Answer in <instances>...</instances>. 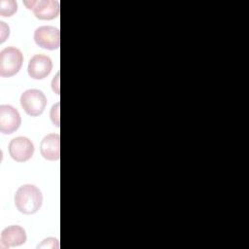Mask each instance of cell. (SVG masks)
Listing matches in <instances>:
<instances>
[{
    "label": "cell",
    "instance_id": "6da1fadb",
    "mask_svg": "<svg viewBox=\"0 0 249 249\" xmlns=\"http://www.w3.org/2000/svg\"><path fill=\"white\" fill-rule=\"evenodd\" d=\"M43 202V195L35 185L25 184L20 186L15 194L17 209L26 215L36 213Z\"/></svg>",
    "mask_w": 249,
    "mask_h": 249
},
{
    "label": "cell",
    "instance_id": "7a4b0ae2",
    "mask_svg": "<svg viewBox=\"0 0 249 249\" xmlns=\"http://www.w3.org/2000/svg\"><path fill=\"white\" fill-rule=\"evenodd\" d=\"M23 55L16 47H8L0 52V75L12 77L21 68Z\"/></svg>",
    "mask_w": 249,
    "mask_h": 249
},
{
    "label": "cell",
    "instance_id": "3957f363",
    "mask_svg": "<svg viewBox=\"0 0 249 249\" xmlns=\"http://www.w3.org/2000/svg\"><path fill=\"white\" fill-rule=\"evenodd\" d=\"M20 105L27 115L37 117L44 112L47 105V97L42 90L30 89L21 94Z\"/></svg>",
    "mask_w": 249,
    "mask_h": 249
},
{
    "label": "cell",
    "instance_id": "277c9868",
    "mask_svg": "<svg viewBox=\"0 0 249 249\" xmlns=\"http://www.w3.org/2000/svg\"><path fill=\"white\" fill-rule=\"evenodd\" d=\"M23 4L33 11L37 18L42 20H51L59 15V2L56 0L24 1Z\"/></svg>",
    "mask_w": 249,
    "mask_h": 249
},
{
    "label": "cell",
    "instance_id": "5b68a950",
    "mask_svg": "<svg viewBox=\"0 0 249 249\" xmlns=\"http://www.w3.org/2000/svg\"><path fill=\"white\" fill-rule=\"evenodd\" d=\"M34 41L43 49L56 50L60 45L59 29L51 25L40 26L34 32Z\"/></svg>",
    "mask_w": 249,
    "mask_h": 249
},
{
    "label": "cell",
    "instance_id": "8992f818",
    "mask_svg": "<svg viewBox=\"0 0 249 249\" xmlns=\"http://www.w3.org/2000/svg\"><path fill=\"white\" fill-rule=\"evenodd\" d=\"M34 153V145L32 141L24 136L13 138L9 143V154L13 160L23 162L31 159Z\"/></svg>",
    "mask_w": 249,
    "mask_h": 249
},
{
    "label": "cell",
    "instance_id": "52a82bcc",
    "mask_svg": "<svg viewBox=\"0 0 249 249\" xmlns=\"http://www.w3.org/2000/svg\"><path fill=\"white\" fill-rule=\"evenodd\" d=\"M21 124L18 111L11 105L0 106V131L3 134L15 132Z\"/></svg>",
    "mask_w": 249,
    "mask_h": 249
},
{
    "label": "cell",
    "instance_id": "ba28073f",
    "mask_svg": "<svg viewBox=\"0 0 249 249\" xmlns=\"http://www.w3.org/2000/svg\"><path fill=\"white\" fill-rule=\"evenodd\" d=\"M53 69L52 59L45 54H35L31 57L28 63V75L35 80L46 78Z\"/></svg>",
    "mask_w": 249,
    "mask_h": 249
},
{
    "label": "cell",
    "instance_id": "9c48e42d",
    "mask_svg": "<svg viewBox=\"0 0 249 249\" xmlns=\"http://www.w3.org/2000/svg\"><path fill=\"white\" fill-rule=\"evenodd\" d=\"M40 153L48 160H57L60 158V136L58 133L46 135L40 144Z\"/></svg>",
    "mask_w": 249,
    "mask_h": 249
},
{
    "label": "cell",
    "instance_id": "30bf717a",
    "mask_svg": "<svg viewBox=\"0 0 249 249\" xmlns=\"http://www.w3.org/2000/svg\"><path fill=\"white\" fill-rule=\"evenodd\" d=\"M26 238L25 230L18 225L9 226L1 232V243L7 248L23 244L26 241Z\"/></svg>",
    "mask_w": 249,
    "mask_h": 249
},
{
    "label": "cell",
    "instance_id": "8fae6325",
    "mask_svg": "<svg viewBox=\"0 0 249 249\" xmlns=\"http://www.w3.org/2000/svg\"><path fill=\"white\" fill-rule=\"evenodd\" d=\"M18 10V4L15 0H1L0 1V15L3 18L13 16Z\"/></svg>",
    "mask_w": 249,
    "mask_h": 249
},
{
    "label": "cell",
    "instance_id": "7c38bea8",
    "mask_svg": "<svg viewBox=\"0 0 249 249\" xmlns=\"http://www.w3.org/2000/svg\"><path fill=\"white\" fill-rule=\"evenodd\" d=\"M58 247H59L58 240L54 237H48L38 245V248H44V249H54Z\"/></svg>",
    "mask_w": 249,
    "mask_h": 249
},
{
    "label": "cell",
    "instance_id": "4fadbf2b",
    "mask_svg": "<svg viewBox=\"0 0 249 249\" xmlns=\"http://www.w3.org/2000/svg\"><path fill=\"white\" fill-rule=\"evenodd\" d=\"M51 120L57 127L59 126V102L54 104L51 110Z\"/></svg>",
    "mask_w": 249,
    "mask_h": 249
},
{
    "label": "cell",
    "instance_id": "5bb4252c",
    "mask_svg": "<svg viewBox=\"0 0 249 249\" xmlns=\"http://www.w3.org/2000/svg\"><path fill=\"white\" fill-rule=\"evenodd\" d=\"M0 29H1L0 43H3L10 35V28L4 21H0Z\"/></svg>",
    "mask_w": 249,
    "mask_h": 249
},
{
    "label": "cell",
    "instance_id": "9a60e30c",
    "mask_svg": "<svg viewBox=\"0 0 249 249\" xmlns=\"http://www.w3.org/2000/svg\"><path fill=\"white\" fill-rule=\"evenodd\" d=\"M58 77H59V73H57V75H56V77L53 80V83H52V86L53 87L54 85H56V87L54 88V89H53V91H55V93L56 94H59V90H58V85H59V79H58Z\"/></svg>",
    "mask_w": 249,
    "mask_h": 249
}]
</instances>
